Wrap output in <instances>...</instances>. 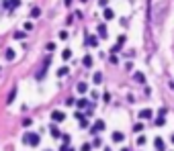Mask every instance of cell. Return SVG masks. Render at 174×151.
Returning <instances> with one entry per match:
<instances>
[{
  "mask_svg": "<svg viewBox=\"0 0 174 151\" xmlns=\"http://www.w3.org/2000/svg\"><path fill=\"white\" fill-rule=\"evenodd\" d=\"M39 141H41V137L37 133H25V137H23V143L25 145H31V147H37Z\"/></svg>",
  "mask_w": 174,
  "mask_h": 151,
  "instance_id": "obj_1",
  "label": "cell"
},
{
  "mask_svg": "<svg viewBox=\"0 0 174 151\" xmlns=\"http://www.w3.org/2000/svg\"><path fill=\"white\" fill-rule=\"evenodd\" d=\"M51 121L53 123H63V121H66V114H63L61 110H53L51 112Z\"/></svg>",
  "mask_w": 174,
  "mask_h": 151,
  "instance_id": "obj_2",
  "label": "cell"
},
{
  "mask_svg": "<svg viewBox=\"0 0 174 151\" xmlns=\"http://www.w3.org/2000/svg\"><path fill=\"white\" fill-rule=\"evenodd\" d=\"M4 6H6L8 10H14V8H18V6H20V0H6Z\"/></svg>",
  "mask_w": 174,
  "mask_h": 151,
  "instance_id": "obj_3",
  "label": "cell"
},
{
  "mask_svg": "<svg viewBox=\"0 0 174 151\" xmlns=\"http://www.w3.org/2000/svg\"><path fill=\"white\" fill-rule=\"evenodd\" d=\"M102 129H104V123H102V121H96L94 127H92V133H100Z\"/></svg>",
  "mask_w": 174,
  "mask_h": 151,
  "instance_id": "obj_4",
  "label": "cell"
},
{
  "mask_svg": "<svg viewBox=\"0 0 174 151\" xmlns=\"http://www.w3.org/2000/svg\"><path fill=\"white\" fill-rule=\"evenodd\" d=\"M151 114H154V112H151V108H143V110L139 112V118H151Z\"/></svg>",
  "mask_w": 174,
  "mask_h": 151,
  "instance_id": "obj_5",
  "label": "cell"
},
{
  "mask_svg": "<svg viewBox=\"0 0 174 151\" xmlns=\"http://www.w3.org/2000/svg\"><path fill=\"white\" fill-rule=\"evenodd\" d=\"M123 139H125V135H123L121 131H115V133H113V141H115V143H121Z\"/></svg>",
  "mask_w": 174,
  "mask_h": 151,
  "instance_id": "obj_6",
  "label": "cell"
},
{
  "mask_svg": "<svg viewBox=\"0 0 174 151\" xmlns=\"http://www.w3.org/2000/svg\"><path fill=\"white\" fill-rule=\"evenodd\" d=\"M102 16H104L106 20H111V18H115V12H113L111 8H104V10H102Z\"/></svg>",
  "mask_w": 174,
  "mask_h": 151,
  "instance_id": "obj_7",
  "label": "cell"
},
{
  "mask_svg": "<svg viewBox=\"0 0 174 151\" xmlns=\"http://www.w3.org/2000/svg\"><path fill=\"white\" fill-rule=\"evenodd\" d=\"M86 39H88V41H86V45H92V47H96V45H98V39H96V37L86 35Z\"/></svg>",
  "mask_w": 174,
  "mask_h": 151,
  "instance_id": "obj_8",
  "label": "cell"
},
{
  "mask_svg": "<svg viewBox=\"0 0 174 151\" xmlns=\"http://www.w3.org/2000/svg\"><path fill=\"white\" fill-rule=\"evenodd\" d=\"M98 35H100L102 39H106V25H104V23L98 25Z\"/></svg>",
  "mask_w": 174,
  "mask_h": 151,
  "instance_id": "obj_9",
  "label": "cell"
},
{
  "mask_svg": "<svg viewBox=\"0 0 174 151\" xmlns=\"http://www.w3.org/2000/svg\"><path fill=\"white\" fill-rule=\"evenodd\" d=\"M154 145H156V149H158V151H164V147H166V145H164V141H162L160 137H156V141H154Z\"/></svg>",
  "mask_w": 174,
  "mask_h": 151,
  "instance_id": "obj_10",
  "label": "cell"
},
{
  "mask_svg": "<svg viewBox=\"0 0 174 151\" xmlns=\"http://www.w3.org/2000/svg\"><path fill=\"white\" fill-rule=\"evenodd\" d=\"M82 63H84V68H92V57H90V55H86V57L82 59Z\"/></svg>",
  "mask_w": 174,
  "mask_h": 151,
  "instance_id": "obj_11",
  "label": "cell"
},
{
  "mask_svg": "<svg viewBox=\"0 0 174 151\" xmlns=\"http://www.w3.org/2000/svg\"><path fill=\"white\" fill-rule=\"evenodd\" d=\"M76 90H78V92H80V94H84V92H86V90H88V86H86V84H84V82H80V84H78V86H76Z\"/></svg>",
  "mask_w": 174,
  "mask_h": 151,
  "instance_id": "obj_12",
  "label": "cell"
},
{
  "mask_svg": "<svg viewBox=\"0 0 174 151\" xmlns=\"http://www.w3.org/2000/svg\"><path fill=\"white\" fill-rule=\"evenodd\" d=\"M88 104H90V102H88V100H84V98L76 102V106H78V108H86V106H88Z\"/></svg>",
  "mask_w": 174,
  "mask_h": 151,
  "instance_id": "obj_13",
  "label": "cell"
},
{
  "mask_svg": "<svg viewBox=\"0 0 174 151\" xmlns=\"http://www.w3.org/2000/svg\"><path fill=\"white\" fill-rule=\"evenodd\" d=\"M39 14H41V8H39V6H33V8H31V16H33V18H37Z\"/></svg>",
  "mask_w": 174,
  "mask_h": 151,
  "instance_id": "obj_14",
  "label": "cell"
},
{
  "mask_svg": "<svg viewBox=\"0 0 174 151\" xmlns=\"http://www.w3.org/2000/svg\"><path fill=\"white\" fill-rule=\"evenodd\" d=\"M154 125H158V127H164V125H166V121H164V114H160V116L154 121Z\"/></svg>",
  "mask_w": 174,
  "mask_h": 151,
  "instance_id": "obj_15",
  "label": "cell"
},
{
  "mask_svg": "<svg viewBox=\"0 0 174 151\" xmlns=\"http://www.w3.org/2000/svg\"><path fill=\"white\" fill-rule=\"evenodd\" d=\"M68 72H70L68 68H59V70H57V78H63V76H68Z\"/></svg>",
  "mask_w": 174,
  "mask_h": 151,
  "instance_id": "obj_16",
  "label": "cell"
},
{
  "mask_svg": "<svg viewBox=\"0 0 174 151\" xmlns=\"http://www.w3.org/2000/svg\"><path fill=\"white\" fill-rule=\"evenodd\" d=\"M4 57H6L8 61H12V59H14V51H12V49H6V53H4Z\"/></svg>",
  "mask_w": 174,
  "mask_h": 151,
  "instance_id": "obj_17",
  "label": "cell"
},
{
  "mask_svg": "<svg viewBox=\"0 0 174 151\" xmlns=\"http://www.w3.org/2000/svg\"><path fill=\"white\" fill-rule=\"evenodd\" d=\"M92 80H94V84H100V82H102V74H100V72H96V74L92 76Z\"/></svg>",
  "mask_w": 174,
  "mask_h": 151,
  "instance_id": "obj_18",
  "label": "cell"
},
{
  "mask_svg": "<svg viewBox=\"0 0 174 151\" xmlns=\"http://www.w3.org/2000/svg\"><path fill=\"white\" fill-rule=\"evenodd\" d=\"M133 78H135V82H139V84H143V82H145V76H143V74H135Z\"/></svg>",
  "mask_w": 174,
  "mask_h": 151,
  "instance_id": "obj_19",
  "label": "cell"
},
{
  "mask_svg": "<svg viewBox=\"0 0 174 151\" xmlns=\"http://www.w3.org/2000/svg\"><path fill=\"white\" fill-rule=\"evenodd\" d=\"M14 96H16V88H12V90H10V94H8V100H6V102L10 104V102L14 100Z\"/></svg>",
  "mask_w": 174,
  "mask_h": 151,
  "instance_id": "obj_20",
  "label": "cell"
},
{
  "mask_svg": "<svg viewBox=\"0 0 174 151\" xmlns=\"http://www.w3.org/2000/svg\"><path fill=\"white\" fill-rule=\"evenodd\" d=\"M61 57H63V59H70V57H72V51H70V49H63V51H61Z\"/></svg>",
  "mask_w": 174,
  "mask_h": 151,
  "instance_id": "obj_21",
  "label": "cell"
},
{
  "mask_svg": "<svg viewBox=\"0 0 174 151\" xmlns=\"http://www.w3.org/2000/svg\"><path fill=\"white\" fill-rule=\"evenodd\" d=\"M51 135H53L55 139H59V137H61V135H59V131H57V127H55V125L51 127Z\"/></svg>",
  "mask_w": 174,
  "mask_h": 151,
  "instance_id": "obj_22",
  "label": "cell"
},
{
  "mask_svg": "<svg viewBox=\"0 0 174 151\" xmlns=\"http://www.w3.org/2000/svg\"><path fill=\"white\" fill-rule=\"evenodd\" d=\"M133 131H135V133L143 131V125H141V123H135V125H133Z\"/></svg>",
  "mask_w": 174,
  "mask_h": 151,
  "instance_id": "obj_23",
  "label": "cell"
},
{
  "mask_svg": "<svg viewBox=\"0 0 174 151\" xmlns=\"http://www.w3.org/2000/svg\"><path fill=\"white\" fill-rule=\"evenodd\" d=\"M25 37H27V35H25L23 31H16V33H14V39H18V41H20V39H25Z\"/></svg>",
  "mask_w": 174,
  "mask_h": 151,
  "instance_id": "obj_24",
  "label": "cell"
},
{
  "mask_svg": "<svg viewBox=\"0 0 174 151\" xmlns=\"http://www.w3.org/2000/svg\"><path fill=\"white\" fill-rule=\"evenodd\" d=\"M123 43H125V35H119L117 37V45H123Z\"/></svg>",
  "mask_w": 174,
  "mask_h": 151,
  "instance_id": "obj_25",
  "label": "cell"
},
{
  "mask_svg": "<svg viewBox=\"0 0 174 151\" xmlns=\"http://www.w3.org/2000/svg\"><path fill=\"white\" fill-rule=\"evenodd\" d=\"M61 141H63V145H68L70 143V135H61Z\"/></svg>",
  "mask_w": 174,
  "mask_h": 151,
  "instance_id": "obj_26",
  "label": "cell"
},
{
  "mask_svg": "<svg viewBox=\"0 0 174 151\" xmlns=\"http://www.w3.org/2000/svg\"><path fill=\"white\" fill-rule=\"evenodd\" d=\"M102 100H104V102H111V94L104 92V94H102Z\"/></svg>",
  "mask_w": 174,
  "mask_h": 151,
  "instance_id": "obj_27",
  "label": "cell"
},
{
  "mask_svg": "<svg viewBox=\"0 0 174 151\" xmlns=\"http://www.w3.org/2000/svg\"><path fill=\"white\" fill-rule=\"evenodd\" d=\"M31 125H33L31 118H25V121H23V127H31Z\"/></svg>",
  "mask_w": 174,
  "mask_h": 151,
  "instance_id": "obj_28",
  "label": "cell"
},
{
  "mask_svg": "<svg viewBox=\"0 0 174 151\" xmlns=\"http://www.w3.org/2000/svg\"><path fill=\"white\" fill-rule=\"evenodd\" d=\"M137 145H139V147L145 145V137H137Z\"/></svg>",
  "mask_w": 174,
  "mask_h": 151,
  "instance_id": "obj_29",
  "label": "cell"
},
{
  "mask_svg": "<svg viewBox=\"0 0 174 151\" xmlns=\"http://www.w3.org/2000/svg\"><path fill=\"white\" fill-rule=\"evenodd\" d=\"M45 47H47V51H53V49H55V43H47Z\"/></svg>",
  "mask_w": 174,
  "mask_h": 151,
  "instance_id": "obj_30",
  "label": "cell"
},
{
  "mask_svg": "<svg viewBox=\"0 0 174 151\" xmlns=\"http://www.w3.org/2000/svg\"><path fill=\"white\" fill-rule=\"evenodd\" d=\"M80 127H82V129H86V127H88V121L82 118V121H80Z\"/></svg>",
  "mask_w": 174,
  "mask_h": 151,
  "instance_id": "obj_31",
  "label": "cell"
},
{
  "mask_svg": "<svg viewBox=\"0 0 174 151\" xmlns=\"http://www.w3.org/2000/svg\"><path fill=\"white\" fill-rule=\"evenodd\" d=\"M25 31H33V23H25Z\"/></svg>",
  "mask_w": 174,
  "mask_h": 151,
  "instance_id": "obj_32",
  "label": "cell"
},
{
  "mask_svg": "<svg viewBox=\"0 0 174 151\" xmlns=\"http://www.w3.org/2000/svg\"><path fill=\"white\" fill-rule=\"evenodd\" d=\"M100 143H102V141H100V139H98V137H96V139H94V141H92V145H94V147H100Z\"/></svg>",
  "mask_w": 174,
  "mask_h": 151,
  "instance_id": "obj_33",
  "label": "cell"
},
{
  "mask_svg": "<svg viewBox=\"0 0 174 151\" xmlns=\"http://www.w3.org/2000/svg\"><path fill=\"white\" fill-rule=\"evenodd\" d=\"M82 151H90V143H84L82 145Z\"/></svg>",
  "mask_w": 174,
  "mask_h": 151,
  "instance_id": "obj_34",
  "label": "cell"
},
{
  "mask_svg": "<svg viewBox=\"0 0 174 151\" xmlns=\"http://www.w3.org/2000/svg\"><path fill=\"white\" fill-rule=\"evenodd\" d=\"M170 141H172V143H174V135H170Z\"/></svg>",
  "mask_w": 174,
  "mask_h": 151,
  "instance_id": "obj_35",
  "label": "cell"
},
{
  "mask_svg": "<svg viewBox=\"0 0 174 151\" xmlns=\"http://www.w3.org/2000/svg\"><path fill=\"white\" fill-rule=\"evenodd\" d=\"M121 151H129V149H127V147H123V149H121Z\"/></svg>",
  "mask_w": 174,
  "mask_h": 151,
  "instance_id": "obj_36",
  "label": "cell"
},
{
  "mask_svg": "<svg viewBox=\"0 0 174 151\" xmlns=\"http://www.w3.org/2000/svg\"><path fill=\"white\" fill-rule=\"evenodd\" d=\"M80 2H86V0H80Z\"/></svg>",
  "mask_w": 174,
  "mask_h": 151,
  "instance_id": "obj_37",
  "label": "cell"
},
{
  "mask_svg": "<svg viewBox=\"0 0 174 151\" xmlns=\"http://www.w3.org/2000/svg\"><path fill=\"white\" fill-rule=\"evenodd\" d=\"M172 88H174V84H172Z\"/></svg>",
  "mask_w": 174,
  "mask_h": 151,
  "instance_id": "obj_38",
  "label": "cell"
},
{
  "mask_svg": "<svg viewBox=\"0 0 174 151\" xmlns=\"http://www.w3.org/2000/svg\"><path fill=\"white\" fill-rule=\"evenodd\" d=\"M45 151H49V149H45Z\"/></svg>",
  "mask_w": 174,
  "mask_h": 151,
  "instance_id": "obj_39",
  "label": "cell"
}]
</instances>
